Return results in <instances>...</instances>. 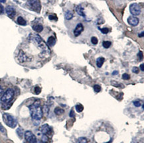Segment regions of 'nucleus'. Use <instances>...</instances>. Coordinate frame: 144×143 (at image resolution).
<instances>
[{"mask_svg":"<svg viewBox=\"0 0 144 143\" xmlns=\"http://www.w3.org/2000/svg\"><path fill=\"white\" fill-rule=\"evenodd\" d=\"M30 113L31 115L32 119L35 121H39L43 117V110L41 107V102L39 100L35 101L29 107Z\"/></svg>","mask_w":144,"mask_h":143,"instance_id":"f257e3e1","label":"nucleus"},{"mask_svg":"<svg viewBox=\"0 0 144 143\" xmlns=\"http://www.w3.org/2000/svg\"><path fill=\"white\" fill-rule=\"evenodd\" d=\"M3 120L5 124L11 128H15L17 125L15 117L9 113H4L3 115Z\"/></svg>","mask_w":144,"mask_h":143,"instance_id":"f03ea898","label":"nucleus"},{"mask_svg":"<svg viewBox=\"0 0 144 143\" xmlns=\"http://www.w3.org/2000/svg\"><path fill=\"white\" fill-rule=\"evenodd\" d=\"M27 6L29 9L35 11L37 13H39L41 9V5L39 0H29L27 2Z\"/></svg>","mask_w":144,"mask_h":143,"instance_id":"7ed1b4c3","label":"nucleus"},{"mask_svg":"<svg viewBox=\"0 0 144 143\" xmlns=\"http://www.w3.org/2000/svg\"><path fill=\"white\" fill-rule=\"evenodd\" d=\"M14 96V91L12 90V89H8V90H6L5 93L3 94L2 95V98H1V100L2 101L5 102V103H8L13 98Z\"/></svg>","mask_w":144,"mask_h":143,"instance_id":"20e7f679","label":"nucleus"},{"mask_svg":"<svg viewBox=\"0 0 144 143\" xmlns=\"http://www.w3.org/2000/svg\"><path fill=\"white\" fill-rule=\"evenodd\" d=\"M25 138L29 143H37L36 136L31 131H27L25 133Z\"/></svg>","mask_w":144,"mask_h":143,"instance_id":"39448f33","label":"nucleus"},{"mask_svg":"<svg viewBox=\"0 0 144 143\" xmlns=\"http://www.w3.org/2000/svg\"><path fill=\"white\" fill-rule=\"evenodd\" d=\"M130 11L131 13L134 16L139 15L141 11V7L137 4H132L130 7Z\"/></svg>","mask_w":144,"mask_h":143,"instance_id":"423d86ee","label":"nucleus"},{"mask_svg":"<svg viewBox=\"0 0 144 143\" xmlns=\"http://www.w3.org/2000/svg\"><path fill=\"white\" fill-rule=\"evenodd\" d=\"M6 13L7 14V15L9 16L10 18H13L15 17L16 14V11H15V8L11 6H7L6 7Z\"/></svg>","mask_w":144,"mask_h":143,"instance_id":"0eeeda50","label":"nucleus"},{"mask_svg":"<svg viewBox=\"0 0 144 143\" xmlns=\"http://www.w3.org/2000/svg\"><path fill=\"white\" fill-rule=\"evenodd\" d=\"M128 22L129 24L132 25V26H136L139 23V19L135 17H134V16H131L128 19Z\"/></svg>","mask_w":144,"mask_h":143,"instance_id":"6e6552de","label":"nucleus"},{"mask_svg":"<svg viewBox=\"0 0 144 143\" xmlns=\"http://www.w3.org/2000/svg\"><path fill=\"white\" fill-rule=\"evenodd\" d=\"M84 29V27L82 25V24L81 23H79V24L77 25V27L74 31V35L75 36H78L81 34V33L82 32Z\"/></svg>","mask_w":144,"mask_h":143,"instance_id":"1a4fd4ad","label":"nucleus"},{"mask_svg":"<svg viewBox=\"0 0 144 143\" xmlns=\"http://www.w3.org/2000/svg\"><path fill=\"white\" fill-rule=\"evenodd\" d=\"M50 128L49 126V125L47 124L43 125L41 127V131L42 133L43 134H46V135H47L48 133H50Z\"/></svg>","mask_w":144,"mask_h":143,"instance_id":"9d476101","label":"nucleus"},{"mask_svg":"<svg viewBox=\"0 0 144 143\" xmlns=\"http://www.w3.org/2000/svg\"><path fill=\"white\" fill-rule=\"evenodd\" d=\"M18 59H19V60L21 62H26L28 60V58L27 56V55L24 52H23V51H20L19 54V56H18Z\"/></svg>","mask_w":144,"mask_h":143,"instance_id":"9b49d317","label":"nucleus"},{"mask_svg":"<svg viewBox=\"0 0 144 143\" xmlns=\"http://www.w3.org/2000/svg\"><path fill=\"white\" fill-rule=\"evenodd\" d=\"M76 11H77V13H78L79 15L82 16V17H85V14L84 13V9L80 5H78V6H77V7H76Z\"/></svg>","mask_w":144,"mask_h":143,"instance_id":"f8f14e48","label":"nucleus"},{"mask_svg":"<svg viewBox=\"0 0 144 143\" xmlns=\"http://www.w3.org/2000/svg\"><path fill=\"white\" fill-rule=\"evenodd\" d=\"M47 43H48V45H49L50 47H52V46H54L56 43L55 38L53 36H50V37L48 38Z\"/></svg>","mask_w":144,"mask_h":143,"instance_id":"ddd939ff","label":"nucleus"},{"mask_svg":"<svg viewBox=\"0 0 144 143\" xmlns=\"http://www.w3.org/2000/svg\"><path fill=\"white\" fill-rule=\"evenodd\" d=\"M33 30H34L35 31H36V32L40 33V32H41V31H43V27L42 25L38 24V25H35V26H33Z\"/></svg>","mask_w":144,"mask_h":143,"instance_id":"4468645a","label":"nucleus"},{"mask_svg":"<svg viewBox=\"0 0 144 143\" xmlns=\"http://www.w3.org/2000/svg\"><path fill=\"white\" fill-rule=\"evenodd\" d=\"M104 58H102V57H100L98 58L97 59V60H96V64H97V66L98 68H101L103 64H104Z\"/></svg>","mask_w":144,"mask_h":143,"instance_id":"2eb2a0df","label":"nucleus"},{"mask_svg":"<svg viewBox=\"0 0 144 143\" xmlns=\"http://www.w3.org/2000/svg\"><path fill=\"white\" fill-rule=\"evenodd\" d=\"M64 113V110L61 109V107H56L55 109V113L57 115H61L62 114H63Z\"/></svg>","mask_w":144,"mask_h":143,"instance_id":"dca6fc26","label":"nucleus"},{"mask_svg":"<svg viewBox=\"0 0 144 143\" xmlns=\"http://www.w3.org/2000/svg\"><path fill=\"white\" fill-rule=\"evenodd\" d=\"M17 23L18 24L20 25H26V21L24 19L21 17H19L17 18Z\"/></svg>","mask_w":144,"mask_h":143,"instance_id":"f3484780","label":"nucleus"},{"mask_svg":"<svg viewBox=\"0 0 144 143\" xmlns=\"http://www.w3.org/2000/svg\"><path fill=\"white\" fill-rule=\"evenodd\" d=\"M73 17V14L71 11H68L67 12L65 13V19H66L67 20H69V19H72Z\"/></svg>","mask_w":144,"mask_h":143,"instance_id":"a211bd4d","label":"nucleus"},{"mask_svg":"<svg viewBox=\"0 0 144 143\" xmlns=\"http://www.w3.org/2000/svg\"><path fill=\"white\" fill-rule=\"evenodd\" d=\"M76 109H77V112L81 113L82 111L84 110V107L83 105L81 104H78V105H76Z\"/></svg>","mask_w":144,"mask_h":143,"instance_id":"6ab92c4d","label":"nucleus"},{"mask_svg":"<svg viewBox=\"0 0 144 143\" xmlns=\"http://www.w3.org/2000/svg\"><path fill=\"white\" fill-rule=\"evenodd\" d=\"M16 132L17 133V135L19 136V138H23V131L21 128H18Z\"/></svg>","mask_w":144,"mask_h":143,"instance_id":"aec40b11","label":"nucleus"},{"mask_svg":"<svg viewBox=\"0 0 144 143\" xmlns=\"http://www.w3.org/2000/svg\"><path fill=\"white\" fill-rule=\"evenodd\" d=\"M111 42L108 41V40H106V41H104L102 43L103 47L105 48H108L110 46H111Z\"/></svg>","mask_w":144,"mask_h":143,"instance_id":"412c9836","label":"nucleus"},{"mask_svg":"<svg viewBox=\"0 0 144 143\" xmlns=\"http://www.w3.org/2000/svg\"><path fill=\"white\" fill-rule=\"evenodd\" d=\"M88 140L85 137H80L78 139V143H87Z\"/></svg>","mask_w":144,"mask_h":143,"instance_id":"4be33fe9","label":"nucleus"},{"mask_svg":"<svg viewBox=\"0 0 144 143\" xmlns=\"http://www.w3.org/2000/svg\"><path fill=\"white\" fill-rule=\"evenodd\" d=\"M48 140H49V138H48V136H47L46 134H43V136H42V142L46 143L48 142Z\"/></svg>","mask_w":144,"mask_h":143,"instance_id":"5701e85b","label":"nucleus"},{"mask_svg":"<svg viewBox=\"0 0 144 143\" xmlns=\"http://www.w3.org/2000/svg\"><path fill=\"white\" fill-rule=\"evenodd\" d=\"M94 90L96 92H100L101 91V87L99 85H95L94 86Z\"/></svg>","mask_w":144,"mask_h":143,"instance_id":"b1692460","label":"nucleus"},{"mask_svg":"<svg viewBox=\"0 0 144 143\" xmlns=\"http://www.w3.org/2000/svg\"><path fill=\"white\" fill-rule=\"evenodd\" d=\"M49 19L50 20H55V21H57V15H56L55 14H52V15H50V16L49 17Z\"/></svg>","mask_w":144,"mask_h":143,"instance_id":"393cba45","label":"nucleus"},{"mask_svg":"<svg viewBox=\"0 0 144 143\" xmlns=\"http://www.w3.org/2000/svg\"><path fill=\"white\" fill-rule=\"evenodd\" d=\"M91 41H92V44H94V45H97L98 40V38H96V37H95V36H93V37L91 38Z\"/></svg>","mask_w":144,"mask_h":143,"instance_id":"a878e982","label":"nucleus"},{"mask_svg":"<svg viewBox=\"0 0 144 143\" xmlns=\"http://www.w3.org/2000/svg\"><path fill=\"white\" fill-rule=\"evenodd\" d=\"M133 104H134V106H135L136 107H139L141 105V102L139 101H134Z\"/></svg>","mask_w":144,"mask_h":143,"instance_id":"bb28decb","label":"nucleus"},{"mask_svg":"<svg viewBox=\"0 0 144 143\" xmlns=\"http://www.w3.org/2000/svg\"><path fill=\"white\" fill-rule=\"evenodd\" d=\"M122 78H123V79L128 80V79H129L130 78V76L128 74H123V75H122Z\"/></svg>","mask_w":144,"mask_h":143,"instance_id":"cd10ccee","label":"nucleus"},{"mask_svg":"<svg viewBox=\"0 0 144 143\" xmlns=\"http://www.w3.org/2000/svg\"><path fill=\"white\" fill-rule=\"evenodd\" d=\"M101 31V32L103 33V34H107L109 32V29L108 28H104V29H100Z\"/></svg>","mask_w":144,"mask_h":143,"instance_id":"c85d7f7f","label":"nucleus"},{"mask_svg":"<svg viewBox=\"0 0 144 143\" xmlns=\"http://www.w3.org/2000/svg\"><path fill=\"white\" fill-rule=\"evenodd\" d=\"M0 131H1L2 133H4V134L6 133V130H5V128L4 127V126L2 125L1 123H0Z\"/></svg>","mask_w":144,"mask_h":143,"instance_id":"c756f323","label":"nucleus"},{"mask_svg":"<svg viewBox=\"0 0 144 143\" xmlns=\"http://www.w3.org/2000/svg\"><path fill=\"white\" fill-rule=\"evenodd\" d=\"M132 72L135 73V74H138L139 72V70L137 67H134L133 68V69H132Z\"/></svg>","mask_w":144,"mask_h":143,"instance_id":"7c9ffc66","label":"nucleus"},{"mask_svg":"<svg viewBox=\"0 0 144 143\" xmlns=\"http://www.w3.org/2000/svg\"><path fill=\"white\" fill-rule=\"evenodd\" d=\"M41 90L39 87H36L35 88V92L36 94H39L41 93Z\"/></svg>","mask_w":144,"mask_h":143,"instance_id":"2f4dec72","label":"nucleus"},{"mask_svg":"<svg viewBox=\"0 0 144 143\" xmlns=\"http://www.w3.org/2000/svg\"><path fill=\"white\" fill-rule=\"evenodd\" d=\"M4 11V7H3V5L2 4H0V15H2Z\"/></svg>","mask_w":144,"mask_h":143,"instance_id":"473e14b6","label":"nucleus"},{"mask_svg":"<svg viewBox=\"0 0 144 143\" xmlns=\"http://www.w3.org/2000/svg\"><path fill=\"white\" fill-rule=\"evenodd\" d=\"M69 116L70 117H75V112H74V111H73V110L70 111V113H69Z\"/></svg>","mask_w":144,"mask_h":143,"instance_id":"72a5a7b5","label":"nucleus"},{"mask_svg":"<svg viewBox=\"0 0 144 143\" xmlns=\"http://www.w3.org/2000/svg\"><path fill=\"white\" fill-rule=\"evenodd\" d=\"M138 56H139V60H142V57H143L142 52H139V54H138Z\"/></svg>","mask_w":144,"mask_h":143,"instance_id":"f704fd0d","label":"nucleus"},{"mask_svg":"<svg viewBox=\"0 0 144 143\" xmlns=\"http://www.w3.org/2000/svg\"><path fill=\"white\" fill-rule=\"evenodd\" d=\"M140 69H141V70L142 71V72H143L144 71V64H141L140 65Z\"/></svg>","mask_w":144,"mask_h":143,"instance_id":"c9c22d12","label":"nucleus"},{"mask_svg":"<svg viewBox=\"0 0 144 143\" xmlns=\"http://www.w3.org/2000/svg\"><path fill=\"white\" fill-rule=\"evenodd\" d=\"M3 93H4V90H3L2 87L0 86V96H2L3 95Z\"/></svg>","mask_w":144,"mask_h":143,"instance_id":"e433bc0d","label":"nucleus"},{"mask_svg":"<svg viewBox=\"0 0 144 143\" xmlns=\"http://www.w3.org/2000/svg\"><path fill=\"white\" fill-rule=\"evenodd\" d=\"M143 31H142L141 32V33H140V34H139V37H143Z\"/></svg>","mask_w":144,"mask_h":143,"instance_id":"4c0bfd02","label":"nucleus"},{"mask_svg":"<svg viewBox=\"0 0 144 143\" xmlns=\"http://www.w3.org/2000/svg\"><path fill=\"white\" fill-rule=\"evenodd\" d=\"M118 74V71H114V72H113L112 75H117Z\"/></svg>","mask_w":144,"mask_h":143,"instance_id":"58836bf2","label":"nucleus"},{"mask_svg":"<svg viewBox=\"0 0 144 143\" xmlns=\"http://www.w3.org/2000/svg\"><path fill=\"white\" fill-rule=\"evenodd\" d=\"M5 1H6V0H0V2H1V3H5Z\"/></svg>","mask_w":144,"mask_h":143,"instance_id":"ea45409f","label":"nucleus"},{"mask_svg":"<svg viewBox=\"0 0 144 143\" xmlns=\"http://www.w3.org/2000/svg\"><path fill=\"white\" fill-rule=\"evenodd\" d=\"M39 143H45V142H43L41 141V142H39Z\"/></svg>","mask_w":144,"mask_h":143,"instance_id":"a19ab883","label":"nucleus"}]
</instances>
